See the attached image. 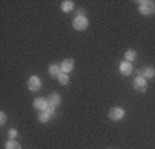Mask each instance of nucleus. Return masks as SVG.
I'll return each instance as SVG.
<instances>
[{"mask_svg": "<svg viewBox=\"0 0 155 149\" xmlns=\"http://www.w3.org/2000/svg\"><path fill=\"white\" fill-rule=\"evenodd\" d=\"M139 11L143 15H152L155 14V3L152 0H141L139 2Z\"/></svg>", "mask_w": 155, "mask_h": 149, "instance_id": "obj_1", "label": "nucleus"}, {"mask_svg": "<svg viewBox=\"0 0 155 149\" xmlns=\"http://www.w3.org/2000/svg\"><path fill=\"white\" fill-rule=\"evenodd\" d=\"M72 26H74V29L76 30H84L89 26V21L84 15H76L72 21Z\"/></svg>", "mask_w": 155, "mask_h": 149, "instance_id": "obj_2", "label": "nucleus"}, {"mask_svg": "<svg viewBox=\"0 0 155 149\" xmlns=\"http://www.w3.org/2000/svg\"><path fill=\"white\" fill-rule=\"evenodd\" d=\"M26 86L32 93H38L40 88H42V80L38 78V76H31L26 81Z\"/></svg>", "mask_w": 155, "mask_h": 149, "instance_id": "obj_3", "label": "nucleus"}, {"mask_svg": "<svg viewBox=\"0 0 155 149\" xmlns=\"http://www.w3.org/2000/svg\"><path fill=\"white\" fill-rule=\"evenodd\" d=\"M133 87H134L136 91L139 93H145L147 88H148V84H147V79H144L143 76H137L133 81Z\"/></svg>", "mask_w": 155, "mask_h": 149, "instance_id": "obj_4", "label": "nucleus"}, {"mask_svg": "<svg viewBox=\"0 0 155 149\" xmlns=\"http://www.w3.org/2000/svg\"><path fill=\"white\" fill-rule=\"evenodd\" d=\"M108 117H110L112 122H119V120H122L123 117H125V109H122V108H119V106L112 108V109L110 110V113H108Z\"/></svg>", "mask_w": 155, "mask_h": 149, "instance_id": "obj_5", "label": "nucleus"}, {"mask_svg": "<svg viewBox=\"0 0 155 149\" xmlns=\"http://www.w3.org/2000/svg\"><path fill=\"white\" fill-rule=\"evenodd\" d=\"M74 66H75V61L72 58H67L61 62V71L62 73H69V72L74 71Z\"/></svg>", "mask_w": 155, "mask_h": 149, "instance_id": "obj_6", "label": "nucleus"}, {"mask_svg": "<svg viewBox=\"0 0 155 149\" xmlns=\"http://www.w3.org/2000/svg\"><path fill=\"white\" fill-rule=\"evenodd\" d=\"M47 102H48V105H51V106H54L55 109H57V108L61 105V97H60L58 93H51V94L47 97Z\"/></svg>", "mask_w": 155, "mask_h": 149, "instance_id": "obj_7", "label": "nucleus"}, {"mask_svg": "<svg viewBox=\"0 0 155 149\" xmlns=\"http://www.w3.org/2000/svg\"><path fill=\"white\" fill-rule=\"evenodd\" d=\"M33 106H35V109H38V110H40V112H43V110L47 109L48 102H47V100H46V98L39 97V98H36V100L33 101Z\"/></svg>", "mask_w": 155, "mask_h": 149, "instance_id": "obj_8", "label": "nucleus"}, {"mask_svg": "<svg viewBox=\"0 0 155 149\" xmlns=\"http://www.w3.org/2000/svg\"><path fill=\"white\" fill-rule=\"evenodd\" d=\"M119 71H120V73H122V74H125V76H129V74L133 72L132 62L122 61V62H120V65H119Z\"/></svg>", "mask_w": 155, "mask_h": 149, "instance_id": "obj_9", "label": "nucleus"}, {"mask_svg": "<svg viewBox=\"0 0 155 149\" xmlns=\"http://www.w3.org/2000/svg\"><path fill=\"white\" fill-rule=\"evenodd\" d=\"M48 73L51 74L53 78H58L60 74L62 73L61 71V65H58V64H51L50 66H48Z\"/></svg>", "mask_w": 155, "mask_h": 149, "instance_id": "obj_10", "label": "nucleus"}, {"mask_svg": "<svg viewBox=\"0 0 155 149\" xmlns=\"http://www.w3.org/2000/svg\"><path fill=\"white\" fill-rule=\"evenodd\" d=\"M74 7H75V3L72 0H64L61 3V10L64 11V13H71V11L74 10Z\"/></svg>", "mask_w": 155, "mask_h": 149, "instance_id": "obj_11", "label": "nucleus"}, {"mask_svg": "<svg viewBox=\"0 0 155 149\" xmlns=\"http://www.w3.org/2000/svg\"><path fill=\"white\" fill-rule=\"evenodd\" d=\"M4 149H22V148H21V144L17 142L15 139H10V141L6 142Z\"/></svg>", "mask_w": 155, "mask_h": 149, "instance_id": "obj_12", "label": "nucleus"}, {"mask_svg": "<svg viewBox=\"0 0 155 149\" xmlns=\"http://www.w3.org/2000/svg\"><path fill=\"white\" fill-rule=\"evenodd\" d=\"M155 76V69L152 66H147V68L143 71V78L144 79H152Z\"/></svg>", "mask_w": 155, "mask_h": 149, "instance_id": "obj_13", "label": "nucleus"}, {"mask_svg": "<svg viewBox=\"0 0 155 149\" xmlns=\"http://www.w3.org/2000/svg\"><path fill=\"white\" fill-rule=\"evenodd\" d=\"M38 119H39V122H40V123H47L48 120L51 119V115H48L46 110H43V112H40V113H39Z\"/></svg>", "mask_w": 155, "mask_h": 149, "instance_id": "obj_14", "label": "nucleus"}, {"mask_svg": "<svg viewBox=\"0 0 155 149\" xmlns=\"http://www.w3.org/2000/svg\"><path fill=\"white\" fill-rule=\"evenodd\" d=\"M136 57H137V52H136L134 50H132V49L127 50V51L125 52V59H126V61H129V62L130 61H134Z\"/></svg>", "mask_w": 155, "mask_h": 149, "instance_id": "obj_15", "label": "nucleus"}, {"mask_svg": "<svg viewBox=\"0 0 155 149\" xmlns=\"http://www.w3.org/2000/svg\"><path fill=\"white\" fill-rule=\"evenodd\" d=\"M57 79H58V81H60V84H62V86L69 83V74L68 73H61Z\"/></svg>", "mask_w": 155, "mask_h": 149, "instance_id": "obj_16", "label": "nucleus"}, {"mask_svg": "<svg viewBox=\"0 0 155 149\" xmlns=\"http://www.w3.org/2000/svg\"><path fill=\"white\" fill-rule=\"evenodd\" d=\"M7 134H8V138L14 139V138H17V135H18V131H17L15 128H10Z\"/></svg>", "mask_w": 155, "mask_h": 149, "instance_id": "obj_17", "label": "nucleus"}, {"mask_svg": "<svg viewBox=\"0 0 155 149\" xmlns=\"http://www.w3.org/2000/svg\"><path fill=\"white\" fill-rule=\"evenodd\" d=\"M46 112H47L48 115H51V116H53V115H54V112H55V108L51 106V105H48L47 109H46Z\"/></svg>", "mask_w": 155, "mask_h": 149, "instance_id": "obj_18", "label": "nucleus"}, {"mask_svg": "<svg viewBox=\"0 0 155 149\" xmlns=\"http://www.w3.org/2000/svg\"><path fill=\"white\" fill-rule=\"evenodd\" d=\"M4 123H6V113H4V112H0V124L3 126Z\"/></svg>", "mask_w": 155, "mask_h": 149, "instance_id": "obj_19", "label": "nucleus"}, {"mask_svg": "<svg viewBox=\"0 0 155 149\" xmlns=\"http://www.w3.org/2000/svg\"><path fill=\"white\" fill-rule=\"evenodd\" d=\"M76 15H84V10H79Z\"/></svg>", "mask_w": 155, "mask_h": 149, "instance_id": "obj_20", "label": "nucleus"}]
</instances>
